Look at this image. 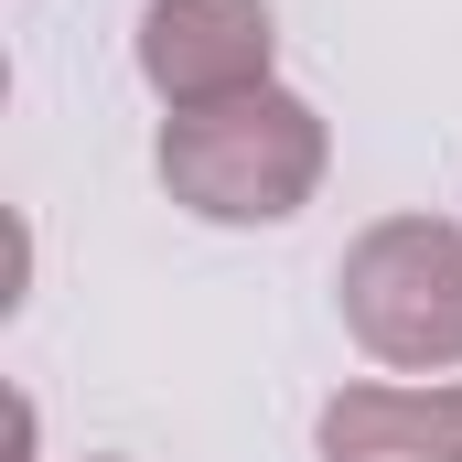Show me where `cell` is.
<instances>
[{"instance_id":"5","label":"cell","mask_w":462,"mask_h":462,"mask_svg":"<svg viewBox=\"0 0 462 462\" xmlns=\"http://www.w3.org/2000/svg\"><path fill=\"white\" fill-rule=\"evenodd\" d=\"M87 462H118V452H87Z\"/></svg>"},{"instance_id":"2","label":"cell","mask_w":462,"mask_h":462,"mask_svg":"<svg viewBox=\"0 0 462 462\" xmlns=\"http://www.w3.org/2000/svg\"><path fill=\"white\" fill-rule=\"evenodd\" d=\"M345 334L398 376H441L462 365V226L441 216H387L345 247L334 269Z\"/></svg>"},{"instance_id":"4","label":"cell","mask_w":462,"mask_h":462,"mask_svg":"<svg viewBox=\"0 0 462 462\" xmlns=\"http://www.w3.org/2000/svg\"><path fill=\"white\" fill-rule=\"evenodd\" d=\"M323 452L334 462H462V387L452 376H376L323 409Z\"/></svg>"},{"instance_id":"1","label":"cell","mask_w":462,"mask_h":462,"mask_svg":"<svg viewBox=\"0 0 462 462\" xmlns=\"http://www.w3.org/2000/svg\"><path fill=\"white\" fill-rule=\"evenodd\" d=\"M162 183H172V205H194L216 226H280L323 183V118L291 87L183 108V118H162Z\"/></svg>"},{"instance_id":"3","label":"cell","mask_w":462,"mask_h":462,"mask_svg":"<svg viewBox=\"0 0 462 462\" xmlns=\"http://www.w3.org/2000/svg\"><path fill=\"white\" fill-rule=\"evenodd\" d=\"M269 0H151L140 11V76L151 97L183 118V108H226V97H258L269 87Z\"/></svg>"}]
</instances>
